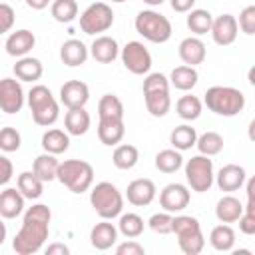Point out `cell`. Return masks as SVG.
Listing matches in <instances>:
<instances>
[{
  "mask_svg": "<svg viewBox=\"0 0 255 255\" xmlns=\"http://www.w3.org/2000/svg\"><path fill=\"white\" fill-rule=\"evenodd\" d=\"M50 221H52V211L48 205L36 203L32 207H28L24 213V219H22V227L12 241V249L16 251V255L38 253L48 239Z\"/></svg>",
  "mask_w": 255,
  "mask_h": 255,
  "instance_id": "1",
  "label": "cell"
},
{
  "mask_svg": "<svg viewBox=\"0 0 255 255\" xmlns=\"http://www.w3.org/2000/svg\"><path fill=\"white\" fill-rule=\"evenodd\" d=\"M203 102L209 112L223 116V118H233L245 108L243 92L237 88H231V86H211L205 92Z\"/></svg>",
  "mask_w": 255,
  "mask_h": 255,
  "instance_id": "2",
  "label": "cell"
},
{
  "mask_svg": "<svg viewBox=\"0 0 255 255\" xmlns=\"http://www.w3.org/2000/svg\"><path fill=\"white\" fill-rule=\"evenodd\" d=\"M28 106H30L34 124H38L42 128L54 126L58 122V118H60V106H58L56 98L52 96L50 88H46L42 84H36V86L30 88Z\"/></svg>",
  "mask_w": 255,
  "mask_h": 255,
  "instance_id": "3",
  "label": "cell"
},
{
  "mask_svg": "<svg viewBox=\"0 0 255 255\" xmlns=\"http://www.w3.org/2000/svg\"><path fill=\"white\" fill-rule=\"evenodd\" d=\"M90 203L94 207V211L102 217V219H114L118 215H122L124 209V195L122 191L110 183V181H100L92 187L90 191Z\"/></svg>",
  "mask_w": 255,
  "mask_h": 255,
  "instance_id": "4",
  "label": "cell"
},
{
  "mask_svg": "<svg viewBox=\"0 0 255 255\" xmlns=\"http://www.w3.org/2000/svg\"><path fill=\"white\" fill-rule=\"evenodd\" d=\"M58 181L72 193H84L94 183V167L84 159H66L58 167Z\"/></svg>",
  "mask_w": 255,
  "mask_h": 255,
  "instance_id": "5",
  "label": "cell"
},
{
  "mask_svg": "<svg viewBox=\"0 0 255 255\" xmlns=\"http://www.w3.org/2000/svg\"><path fill=\"white\" fill-rule=\"evenodd\" d=\"M173 233L177 235L179 249L185 255H197L205 247V237L201 233V225L191 215H175L173 217Z\"/></svg>",
  "mask_w": 255,
  "mask_h": 255,
  "instance_id": "6",
  "label": "cell"
},
{
  "mask_svg": "<svg viewBox=\"0 0 255 255\" xmlns=\"http://www.w3.org/2000/svg\"><path fill=\"white\" fill-rule=\"evenodd\" d=\"M133 26L139 36H143L147 42H153V44H163L171 38V22L155 10L137 12Z\"/></svg>",
  "mask_w": 255,
  "mask_h": 255,
  "instance_id": "7",
  "label": "cell"
},
{
  "mask_svg": "<svg viewBox=\"0 0 255 255\" xmlns=\"http://www.w3.org/2000/svg\"><path fill=\"white\" fill-rule=\"evenodd\" d=\"M185 179L187 185L195 191V193H205L209 191V187L213 185V161L209 159V155H193L191 159H187L185 163Z\"/></svg>",
  "mask_w": 255,
  "mask_h": 255,
  "instance_id": "8",
  "label": "cell"
},
{
  "mask_svg": "<svg viewBox=\"0 0 255 255\" xmlns=\"http://www.w3.org/2000/svg\"><path fill=\"white\" fill-rule=\"evenodd\" d=\"M114 24V10L106 2H94L80 14V28L84 34L96 36L108 32Z\"/></svg>",
  "mask_w": 255,
  "mask_h": 255,
  "instance_id": "9",
  "label": "cell"
},
{
  "mask_svg": "<svg viewBox=\"0 0 255 255\" xmlns=\"http://www.w3.org/2000/svg\"><path fill=\"white\" fill-rule=\"evenodd\" d=\"M122 64L126 66L128 72L135 74V76H143L151 70V54L149 50L137 42V40H131L128 42L124 48H122Z\"/></svg>",
  "mask_w": 255,
  "mask_h": 255,
  "instance_id": "10",
  "label": "cell"
},
{
  "mask_svg": "<svg viewBox=\"0 0 255 255\" xmlns=\"http://www.w3.org/2000/svg\"><path fill=\"white\" fill-rule=\"evenodd\" d=\"M24 90L20 86L18 80H12V78H2L0 80V108L4 114L12 116V114H18L24 106Z\"/></svg>",
  "mask_w": 255,
  "mask_h": 255,
  "instance_id": "11",
  "label": "cell"
},
{
  "mask_svg": "<svg viewBox=\"0 0 255 255\" xmlns=\"http://www.w3.org/2000/svg\"><path fill=\"white\" fill-rule=\"evenodd\" d=\"M189 199H191V193L183 183H167L159 193V205L163 207V211H169V213L183 211L189 205Z\"/></svg>",
  "mask_w": 255,
  "mask_h": 255,
  "instance_id": "12",
  "label": "cell"
},
{
  "mask_svg": "<svg viewBox=\"0 0 255 255\" xmlns=\"http://www.w3.org/2000/svg\"><path fill=\"white\" fill-rule=\"evenodd\" d=\"M237 32H239V22L233 14H221L217 18H213V26H211V38L217 46H229L237 40Z\"/></svg>",
  "mask_w": 255,
  "mask_h": 255,
  "instance_id": "13",
  "label": "cell"
},
{
  "mask_svg": "<svg viewBox=\"0 0 255 255\" xmlns=\"http://www.w3.org/2000/svg\"><path fill=\"white\" fill-rule=\"evenodd\" d=\"M155 183L147 177H139V179H133L131 183H128V189H126V197L131 205L135 207H145L149 205L153 199H155Z\"/></svg>",
  "mask_w": 255,
  "mask_h": 255,
  "instance_id": "14",
  "label": "cell"
},
{
  "mask_svg": "<svg viewBox=\"0 0 255 255\" xmlns=\"http://www.w3.org/2000/svg\"><path fill=\"white\" fill-rule=\"evenodd\" d=\"M90 100V88L82 80H70L60 88V102L70 108H84Z\"/></svg>",
  "mask_w": 255,
  "mask_h": 255,
  "instance_id": "15",
  "label": "cell"
},
{
  "mask_svg": "<svg viewBox=\"0 0 255 255\" xmlns=\"http://www.w3.org/2000/svg\"><path fill=\"white\" fill-rule=\"evenodd\" d=\"M118 231L120 229L114 223H110V219H102L90 231V243H92V247L98 249V251L110 249L118 241Z\"/></svg>",
  "mask_w": 255,
  "mask_h": 255,
  "instance_id": "16",
  "label": "cell"
},
{
  "mask_svg": "<svg viewBox=\"0 0 255 255\" xmlns=\"http://www.w3.org/2000/svg\"><path fill=\"white\" fill-rule=\"evenodd\" d=\"M215 181H217V187L221 191H227V193L237 191L245 183V169L237 163H227L217 171Z\"/></svg>",
  "mask_w": 255,
  "mask_h": 255,
  "instance_id": "17",
  "label": "cell"
},
{
  "mask_svg": "<svg viewBox=\"0 0 255 255\" xmlns=\"http://www.w3.org/2000/svg\"><path fill=\"white\" fill-rule=\"evenodd\" d=\"M34 44H36V36H34L30 30L22 28V30L12 32V34L6 38L4 48H6V54H8V56L22 58V56H26V54L34 48Z\"/></svg>",
  "mask_w": 255,
  "mask_h": 255,
  "instance_id": "18",
  "label": "cell"
},
{
  "mask_svg": "<svg viewBox=\"0 0 255 255\" xmlns=\"http://www.w3.org/2000/svg\"><path fill=\"white\" fill-rule=\"evenodd\" d=\"M90 56L100 64H112L120 56V46L112 36H98L90 46Z\"/></svg>",
  "mask_w": 255,
  "mask_h": 255,
  "instance_id": "19",
  "label": "cell"
},
{
  "mask_svg": "<svg viewBox=\"0 0 255 255\" xmlns=\"http://www.w3.org/2000/svg\"><path fill=\"white\" fill-rule=\"evenodd\" d=\"M177 52H179L181 62H183V64H187V66H193V68H195L197 64H203L205 54H207L205 44H203V42H201L197 36L183 38V40L179 42Z\"/></svg>",
  "mask_w": 255,
  "mask_h": 255,
  "instance_id": "20",
  "label": "cell"
},
{
  "mask_svg": "<svg viewBox=\"0 0 255 255\" xmlns=\"http://www.w3.org/2000/svg\"><path fill=\"white\" fill-rule=\"evenodd\" d=\"M88 56H90V50L86 48V44L82 40L70 38L60 46V60L70 68H78V66L86 64Z\"/></svg>",
  "mask_w": 255,
  "mask_h": 255,
  "instance_id": "21",
  "label": "cell"
},
{
  "mask_svg": "<svg viewBox=\"0 0 255 255\" xmlns=\"http://www.w3.org/2000/svg\"><path fill=\"white\" fill-rule=\"evenodd\" d=\"M24 195L18 187H6L0 193V215L4 219H14L24 211Z\"/></svg>",
  "mask_w": 255,
  "mask_h": 255,
  "instance_id": "22",
  "label": "cell"
},
{
  "mask_svg": "<svg viewBox=\"0 0 255 255\" xmlns=\"http://www.w3.org/2000/svg\"><path fill=\"white\" fill-rule=\"evenodd\" d=\"M126 135L124 120H100L98 122V137L104 145H118Z\"/></svg>",
  "mask_w": 255,
  "mask_h": 255,
  "instance_id": "23",
  "label": "cell"
},
{
  "mask_svg": "<svg viewBox=\"0 0 255 255\" xmlns=\"http://www.w3.org/2000/svg\"><path fill=\"white\" fill-rule=\"evenodd\" d=\"M245 207L243 203L233 195H223L215 205V215L221 223H235L243 215Z\"/></svg>",
  "mask_w": 255,
  "mask_h": 255,
  "instance_id": "24",
  "label": "cell"
},
{
  "mask_svg": "<svg viewBox=\"0 0 255 255\" xmlns=\"http://www.w3.org/2000/svg\"><path fill=\"white\" fill-rule=\"evenodd\" d=\"M92 118L86 112V108H70L64 116V126L70 135H84L90 129Z\"/></svg>",
  "mask_w": 255,
  "mask_h": 255,
  "instance_id": "25",
  "label": "cell"
},
{
  "mask_svg": "<svg viewBox=\"0 0 255 255\" xmlns=\"http://www.w3.org/2000/svg\"><path fill=\"white\" fill-rule=\"evenodd\" d=\"M14 74L20 82H36L42 78L44 74V66L38 58L32 56H22L18 58V62L14 64Z\"/></svg>",
  "mask_w": 255,
  "mask_h": 255,
  "instance_id": "26",
  "label": "cell"
},
{
  "mask_svg": "<svg viewBox=\"0 0 255 255\" xmlns=\"http://www.w3.org/2000/svg\"><path fill=\"white\" fill-rule=\"evenodd\" d=\"M68 147H70V133L68 131H62L58 128L44 131V135H42V149L44 151L60 155V153L68 151Z\"/></svg>",
  "mask_w": 255,
  "mask_h": 255,
  "instance_id": "27",
  "label": "cell"
},
{
  "mask_svg": "<svg viewBox=\"0 0 255 255\" xmlns=\"http://www.w3.org/2000/svg\"><path fill=\"white\" fill-rule=\"evenodd\" d=\"M58 167H60V161L56 159L54 153H40L36 159H34V165H32V171L46 183V181H54L58 179Z\"/></svg>",
  "mask_w": 255,
  "mask_h": 255,
  "instance_id": "28",
  "label": "cell"
},
{
  "mask_svg": "<svg viewBox=\"0 0 255 255\" xmlns=\"http://www.w3.org/2000/svg\"><path fill=\"white\" fill-rule=\"evenodd\" d=\"M197 80H199L197 70H195L193 66H187V64L173 68V70H171V76H169L171 86L177 88V90H181V92H189V90H193L195 84H197Z\"/></svg>",
  "mask_w": 255,
  "mask_h": 255,
  "instance_id": "29",
  "label": "cell"
},
{
  "mask_svg": "<svg viewBox=\"0 0 255 255\" xmlns=\"http://www.w3.org/2000/svg\"><path fill=\"white\" fill-rule=\"evenodd\" d=\"M145 108L153 118H163L169 108H171V98L169 90H155V92H145Z\"/></svg>",
  "mask_w": 255,
  "mask_h": 255,
  "instance_id": "30",
  "label": "cell"
},
{
  "mask_svg": "<svg viewBox=\"0 0 255 255\" xmlns=\"http://www.w3.org/2000/svg\"><path fill=\"white\" fill-rule=\"evenodd\" d=\"M100 120H124V104L116 94H104L98 102Z\"/></svg>",
  "mask_w": 255,
  "mask_h": 255,
  "instance_id": "31",
  "label": "cell"
},
{
  "mask_svg": "<svg viewBox=\"0 0 255 255\" xmlns=\"http://www.w3.org/2000/svg\"><path fill=\"white\" fill-rule=\"evenodd\" d=\"M197 131L195 128L187 126V124H181L177 128H173V131L169 133V143L179 149V151H185V149H191L195 143H197Z\"/></svg>",
  "mask_w": 255,
  "mask_h": 255,
  "instance_id": "32",
  "label": "cell"
},
{
  "mask_svg": "<svg viewBox=\"0 0 255 255\" xmlns=\"http://www.w3.org/2000/svg\"><path fill=\"white\" fill-rule=\"evenodd\" d=\"M16 187L22 191L26 199H38L44 191V181L34 171H22L16 179Z\"/></svg>",
  "mask_w": 255,
  "mask_h": 255,
  "instance_id": "33",
  "label": "cell"
},
{
  "mask_svg": "<svg viewBox=\"0 0 255 255\" xmlns=\"http://www.w3.org/2000/svg\"><path fill=\"white\" fill-rule=\"evenodd\" d=\"M209 243L217 251H233V245H235V231H233V227L227 225V223H221V225L213 227L211 233H209Z\"/></svg>",
  "mask_w": 255,
  "mask_h": 255,
  "instance_id": "34",
  "label": "cell"
},
{
  "mask_svg": "<svg viewBox=\"0 0 255 255\" xmlns=\"http://www.w3.org/2000/svg\"><path fill=\"white\" fill-rule=\"evenodd\" d=\"M137 159H139V151H137V147L131 145V143L116 145V149H114V153H112V161H114V165H116L118 169H124V171L135 167Z\"/></svg>",
  "mask_w": 255,
  "mask_h": 255,
  "instance_id": "35",
  "label": "cell"
},
{
  "mask_svg": "<svg viewBox=\"0 0 255 255\" xmlns=\"http://www.w3.org/2000/svg\"><path fill=\"white\" fill-rule=\"evenodd\" d=\"M211 26H213V16L209 10L195 8V10L187 12V28L195 36H203V34L211 32Z\"/></svg>",
  "mask_w": 255,
  "mask_h": 255,
  "instance_id": "36",
  "label": "cell"
},
{
  "mask_svg": "<svg viewBox=\"0 0 255 255\" xmlns=\"http://www.w3.org/2000/svg\"><path fill=\"white\" fill-rule=\"evenodd\" d=\"M201 108H203V104H201V100L197 98V96H181L179 100H177V104H175V112H177V116L181 118V120H185V122H193V120H197L199 116H201Z\"/></svg>",
  "mask_w": 255,
  "mask_h": 255,
  "instance_id": "37",
  "label": "cell"
},
{
  "mask_svg": "<svg viewBox=\"0 0 255 255\" xmlns=\"http://www.w3.org/2000/svg\"><path fill=\"white\" fill-rule=\"evenodd\" d=\"M181 165H183V157H181V151L175 147L173 149H161L155 155V167L161 173H175Z\"/></svg>",
  "mask_w": 255,
  "mask_h": 255,
  "instance_id": "38",
  "label": "cell"
},
{
  "mask_svg": "<svg viewBox=\"0 0 255 255\" xmlns=\"http://www.w3.org/2000/svg\"><path fill=\"white\" fill-rule=\"evenodd\" d=\"M52 18L60 24H70L78 16V2L76 0H54L50 6Z\"/></svg>",
  "mask_w": 255,
  "mask_h": 255,
  "instance_id": "39",
  "label": "cell"
},
{
  "mask_svg": "<svg viewBox=\"0 0 255 255\" xmlns=\"http://www.w3.org/2000/svg\"><path fill=\"white\" fill-rule=\"evenodd\" d=\"M195 145H197L199 153L213 157V155L221 153V149H223V137L217 131H205V133H201L197 137V143Z\"/></svg>",
  "mask_w": 255,
  "mask_h": 255,
  "instance_id": "40",
  "label": "cell"
},
{
  "mask_svg": "<svg viewBox=\"0 0 255 255\" xmlns=\"http://www.w3.org/2000/svg\"><path fill=\"white\" fill-rule=\"evenodd\" d=\"M118 229L128 239H135L143 233V219L137 213H124V215H120Z\"/></svg>",
  "mask_w": 255,
  "mask_h": 255,
  "instance_id": "41",
  "label": "cell"
},
{
  "mask_svg": "<svg viewBox=\"0 0 255 255\" xmlns=\"http://www.w3.org/2000/svg\"><path fill=\"white\" fill-rule=\"evenodd\" d=\"M149 229L157 235H169L173 233V217L169 215V211H161V213H153L147 221Z\"/></svg>",
  "mask_w": 255,
  "mask_h": 255,
  "instance_id": "42",
  "label": "cell"
},
{
  "mask_svg": "<svg viewBox=\"0 0 255 255\" xmlns=\"http://www.w3.org/2000/svg\"><path fill=\"white\" fill-rule=\"evenodd\" d=\"M20 143H22V137H20V133H18L16 128L6 126V128L0 129V149L2 151H6V153L18 151L20 149Z\"/></svg>",
  "mask_w": 255,
  "mask_h": 255,
  "instance_id": "43",
  "label": "cell"
},
{
  "mask_svg": "<svg viewBox=\"0 0 255 255\" xmlns=\"http://www.w3.org/2000/svg\"><path fill=\"white\" fill-rule=\"evenodd\" d=\"M239 28L243 34L247 36H255V4L251 6H245L241 12H239Z\"/></svg>",
  "mask_w": 255,
  "mask_h": 255,
  "instance_id": "44",
  "label": "cell"
},
{
  "mask_svg": "<svg viewBox=\"0 0 255 255\" xmlns=\"http://www.w3.org/2000/svg\"><path fill=\"white\" fill-rule=\"evenodd\" d=\"M169 84H171L169 78H165L159 72L147 74L145 80H143V94L145 92H155V90H169Z\"/></svg>",
  "mask_w": 255,
  "mask_h": 255,
  "instance_id": "45",
  "label": "cell"
},
{
  "mask_svg": "<svg viewBox=\"0 0 255 255\" xmlns=\"http://www.w3.org/2000/svg\"><path fill=\"white\" fill-rule=\"evenodd\" d=\"M14 18H16L14 8H12L10 4L2 2V4H0V32H2V34L10 32V28H12V24H14Z\"/></svg>",
  "mask_w": 255,
  "mask_h": 255,
  "instance_id": "46",
  "label": "cell"
},
{
  "mask_svg": "<svg viewBox=\"0 0 255 255\" xmlns=\"http://www.w3.org/2000/svg\"><path fill=\"white\" fill-rule=\"evenodd\" d=\"M116 253H118V255H143V253H145V249H143V245H141V243H137V241L129 239V241L120 243V245L116 247Z\"/></svg>",
  "mask_w": 255,
  "mask_h": 255,
  "instance_id": "47",
  "label": "cell"
},
{
  "mask_svg": "<svg viewBox=\"0 0 255 255\" xmlns=\"http://www.w3.org/2000/svg\"><path fill=\"white\" fill-rule=\"evenodd\" d=\"M239 231L245 235H255V215L249 211H243L239 217Z\"/></svg>",
  "mask_w": 255,
  "mask_h": 255,
  "instance_id": "48",
  "label": "cell"
},
{
  "mask_svg": "<svg viewBox=\"0 0 255 255\" xmlns=\"http://www.w3.org/2000/svg\"><path fill=\"white\" fill-rule=\"evenodd\" d=\"M0 167H2V171H0V183L6 185V183L12 179V171H14L12 161H10L6 155H2V157H0Z\"/></svg>",
  "mask_w": 255,
  "mask_h": 255,
  "instance_id": "49",
  "label": "cell"
},
{
  "mask_svg": "<svg viewBox=\"0 0 255 255\" xmlns=\"http://www.w3.org/2000/svg\"><path fill=\"white\" fill-rule=\"evenodd\" d=\"M195 6V0H171V8L175 12H191Z\"/></svg>",
  "mask_w": 255,
  "mask_h": 255,
  "instance_id": "50",
  "label": "cell"
},
{
  "mask_svg": "<svg viewBox=\"0 0 255 255\" xmlns=\"http://www.w3.org/2000/svg\"><path fill=\"white\" fill-rule=\"evenodd\" d=\"M46 255H70V249L64 243H52L46 247Z\"/></svg>",
  "mask_w": 255,
  "mask_h": 255,
  "instance_id": "51",
  "label": "cell"
},
{
  "mask_svg": "<svg viewBox=\"0 0 255 255\" xmlns=\"http://www.w3.org/2000/svg\"><path fill=\"white\" fill-rule=\"evenodd\" d=\"M50 4V0H26V6L32 10H44Z\"/></svg>",
  "mask_w": 255,
  "mask_h": 255,
  "instance_id": "52",
  "label": "cell"
},
{
  "mask_svg": "<svg viewBox=\"0 0 255 255\" xmlns=\"http://www.w3.org/2000/svg\"><path fill=\"white\" fill-rule=\"evenodd\" d=\"M245 191H247V199H251V197H255V175L247 181V185H245Z\"/></svg>",
  "mask_w": 255,
  "mask_h": 255,
  "instance_id": "53",
  "label": "cell"
},
{
  "mask_svg": "<svg viewBox=\"0 0 255 255\" xmlns=\"http://www.w3.org/2000/svg\"><path fill=\"white\" fill-rule=\"evenodd\" d=\"M247 135H249V139L255 143V118L249 122V128H247Z\"/></svg>",
  "mask_w": 255,
  "mask_h": 255,
  "instance_id": "54",
  "label": "cell"
},
{
  "mask_svg": "<svg viewBox=\"0 0 255 255\" xmlns=\"http://www.w3.org/2000/svg\"><path fill=\"white\" fill-rule=\"evenodd\" d=\"M245 211H249V213H253V215H255V197H251V199H247V205H245Z\"/></svg>",
  "mask_w": 255,
  "mask_h": 255,
  "instance_id": "55",
  "label": "cell"
},
{
  "mask_svg": "<svg viewBox=\"0 0 255 255\" xmlns=\"http://www.w3.org/2000/svg\"><path fill=\"white\" fill-rule=\"evenodd\" d=\"M247 80H249L251 86H255V64L249 68V72H247Z\"/></svg>",
  "mask_w": 255,
  "mask_h": 255,
  "instance_id": "56",
  "label": "cell"
},
{
  "mask_svg": "<svg viewBox=\"0 0 255 255\" xmlns=\"http://www.w3.org/2000/svg\"><path fill=\"white\" fill-rule=\"evenodd\" d=\"M145 4H149V6H159V4H163L165 0H143Z\"/></svg>",
  "mask_w": 255,
  "mask_h": 255,
  "instance_id": "57",
  "label": "cell"
},
{
  "mask_svg": "<svg viewBox=\"0 0 255 255\" xmlns=\"http://www.w3.org/2000/svg\"><path fill=\"white\" fill-rule=\"evenodd\" d=\"M112 2H116V4H122V2H128V0H112Z\"/></svg>",
  "mask_w": 255,
  "mask_h": 255,
  "instance_id": "58",
  "label": "cell"
}]
</instances>
